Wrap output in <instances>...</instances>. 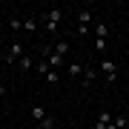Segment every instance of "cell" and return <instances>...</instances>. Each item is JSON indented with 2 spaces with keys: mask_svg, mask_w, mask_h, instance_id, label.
Segmentation results:
<instances>
[{
  "mask_svg": "<svg viewBox=\"0 0 129 129\" xmlns=\"http://www.w3.org/2000/svg\"><path fill=\"white\" fill-rule=\"evenodd\" d=\"M101 72L106 75V83H115V80H118V63H115V60L103 57V60H101Z\"/></svg>",
  "mask_w": 129,
  "mask_h": 129,
  "instance_id": "1",
  "label": "cell"
},
{
  "mask_svg": "<svg viewBox=\"0 0 129 129\" xmlns=\"http://www.w3.org/2000/svg\"><path fill=\"white\" fill-rule=\"evenodd\" d=\"M43 55H46V57H43V60H46V63H49V69H60V60H63V57H60L57 55V52L55 49H52V46H43Z\"/></svg>",
  "mask_w": 129,
  "mask_h": 129,
  "instance_id": "2",
  "label": "cell"
},
{
  "mask_svg": "<svg viewBox=\"0 0 129 129\" xmlns=\"http://www.w3.org/2000/svg\"><path fill=\"white\" fill-rule=\"evenodd\" d=\"M20 57H23V46H20V43H12V46H9V52H6V57H3V60H6V63L12 66L14 60H20Z\"/></svg>",
  "mask_w": 129,
  "mask_h": 129,
  "instance_id": "3",
  "label": "cell"
},
{
  "mask_svg": "<svg viewBox=\"0 0 129 129\" xmlns=\"http://www.w3.org/2000/svg\"><path fill=\"white\" fill-rule=\"evenodd\" d=\"M43 20H46V23H52V26H57L60 20H63V12H60V9H49L46 14H43Z\"/></svg>",
  "mask_w": 129,
  "mask_h": 129,
  "instance_id": "4",
  "label": "cell"
},
{
  "mask_svg": "<svg viewBox=\"0 0 129 129\" xmlns=\"http://www.w3.org/2000/svg\"><path fill=\"white\" fill-rule=\"evenodd\" d=\"M92 35L98 37V40H106V37H109V29H106V23H103V20H98V23L92 26Z\"/></svg>",
  "mask_w": 129,
  "mask_h": 129,
  "instance_id": "5",
  "label": "cell"
},
{
  "mask_svg": "<svg viewBox=\"0 0 129 129\" xmlns=\"http://www.w3.org/2000/svg\"><path fill=\"white\" fill-rule=\"evenodd\" d=\"M92 17H95L92 9H80V12H78V26H89V23H92Z\"/></svg>",
  "mask_w": 129,
  "mask_h": 129,
  "instance_id": "6",
  "label": "cell"
},
{
  "mask_svg": "<svg viewBox=\"0 0 129 129\" xmlns=\"http://www.w3.org/2000/svg\"><path fill=\"white\" fill-rule=\"evenodd\" d=\"M37 126H40V129H55V126H57V120L52 118V115H46V118L40 120V123H37Z\"/></svg>",
  "mask_w": 129,
  "mask_h": 129,
  "instance_id": "7",
  "label": "cell"
},
{
  "mask_svg": "<svg viewBox=\"0 0 129 129\" xmlns=\"http://www.w3.org/2000/svg\"><path fill=\"white\" fill-rule=\"evenodd\" d=\"M112 126H115V129H126V126H129V118H123V115L112 118Z\"/></svg>",
  "mask_w": 129,
  "mask_h": 129,
  "instance_id": "8",
  "label": "cell"
},
{
  "mask_svg": "<svg viewBox=\"0 0 129 129\" xmlns=\"http://www.w3.org/2000/svg\"><path fill=\"white\" fill-rule=\"evenodd\" d=\"M32 118L37 120V123H40V120L46 118V109H43V106H32Z\"/></svg>",
  "mask_w": 129,
  "mask_h": 129,
  "instance_id": "9",
  "label": "cell"
},
{
  "mask_svg": "<svg viewBox=\"0 0 129 129\" xmlns=\"http://www.w3.org/2000/svg\"><path fill=\"white\" fill-rule=\"evenodd\" d=\"M95 78H98V72H95V69H86V75H83V86H92Z\"/></svg>",
  "mask_w": 129,
  "mask_h": 129,
  "instance_id": "10",
  "label": "cell"
},
{
  "mask_svg": "<svg viewBox=\"0 0 129 129\" xmlns=\"http://www.w3.org/2000/svg\"><path fill=\"white\" fill-rule=\"evenodd\" d=\"M52 49H55V52H57V55H60V57H63V55H66V52H69V43H66V40H57V43H55V46H52Z\"/></svg>",
  "mask_w": 129,
  "mask_h": 129,
  "instance_id": "11",
  "label": "cell"
},
{
  "mask_svg": "<svg viewBox=\"0 0 129 129\" xmlns=\"http://www.w3.org/2000/svg\"><path fill=\"white\" fill-rule=\"evenodd\" d=\"M23 32H37V20L35 17H26L23 20Z\"/></svg>",
  "mask_w": 129,
  "mask_h": 129,
  "instance_id": "12",
  "label": "cell"
},
{
  "mask_svg": "<svg viewBox=\"0 0 129 129\" xmlns=\"http://www.w3.org/2000/svg\"><path fill=\"white\" fill-rule=\"evenodd\" d=\"M17 63H20V69H23V72H26V69H32V66H35V60H32V57H29V55H23V57H20V60H17Z\"/></svg>",
  "mask_w": 129,
  "mask_h": 129,
  "instance_id": "13",
  "label": "cell"
},
{
  "mask_svg": "<svg viewBox=\"0 0 129 129\" xmlns=\"http://www.w3.org/2000/svg\"><path fill=\"white\" fill-rule=\"evenodd\" d=\"M49 72H52V69H49V63H46V60H37V75H43V78H46Z\"/></svg>",
  "mask_w": 129,
  "mask_h": 129,
  "instance_id": "14",
  "label": "cell"
},
{
  "mask_svg": "<svg viewBox=\"0 0 129 129\" xmlns=\"http://www.w3.org/2000/svg\"><path fill=\"white\" fill-rule=\"evenodd\" d=\"M98 123H101V126H109L112 123V115H109V112H101V115H98Z\"/></svg>",
  "mask_w": 129,
  "mask_h": 129,
  "instance_id": "15",
  "label": "cell"
},
{
  "mask_svg": "<svg viewBox=\"0 0 129 129\" xmlns=\"http://www.w3.org/2000/svg\"><path fill=\"white\" fill-rule=\"evenodd\" d=\"M66 72H69L72 78H78V75L83 72V66H80V63H69V69H66Z\"/></svg>",
  "mask_w": 129,
  "mask_h": 129,
  "instance_id": "16",
  "label": "cell"
},
{
  "mask_svg": "<svg viewBox=\"0 0 129 129\" xmlns=\"http://www.w3.org/2000/svg\"><path fill=\"white\" fill-rule=\"evenodd\" d=\"M9 26L14 29V32H20V29H23V20H20V17H12V20H9Z\"/></svg>",
  "mask_w": 129,
  "mask_h": 129,
  "instance_id": "17",
  "label": "cell"
},
{
  "mask_svg": "<svg viewBox=\"0 0 129 129\" xmlns=\"http://www.w3.org/2000/svg\"><path fill=\"white\" fill-rule=\"evenodd\" d=\"M43 80H46V83H57V80H60V75H57L55 69H52V72H49V75H46V78H43Z\"/></svg>",
  "mask_w": 129,
  "mask_h": 129,
  "instance_id": "18",
  "label": "cell"
},
{
  "mask_svg": "<svg viewBox=\"0 0 129 129\" xmlns=\"http://www.w3.org/2000/svg\"><path fill=\"white\" fill-rule=\"evenodd\" d=\"M75 32H78L80 37H86V35H92V26H78V29H75Z\"/></svg>",
  "mask_w": 129,
  "mask_h": 129,
  "instance_id": "19",
  "label": "cell"
},
{
  "mask_svg": "<svg viewBox=\"0 0 129 129\" xmlns=\"http://www.w3.org/2000/svg\"><path fill=\"white\" fill-rule=\"evenodd\" d=\"M103 49H106V40H98V37H95V52H98V55H101Z\"/></svg>",
  "mask_w": 129,
  "mask_h": 129,
  "instance_id": "20",
  "label": "cell"
},
{
  "mask_svg": "<svg viewBox=\"0 0 129 129\" xmlns=\"http://www.w3.org/2000/svg\"><path fill=\"white\" fill-rule=\"evenodd\" d=\"M57 129H72V126H57Z\"/></svg>",
  "mask_w": 129,
  "mask_h": 129,
  "instance_id": "21",
  "label": "cell"
},
{
  "mask_svg": "<svg viewBox=\"0 0 129 129\" xmlns=\"http://www.w3.org/2000/svg\"><path fill=\"white\" fill-rule=\"evenodd\" d=\"M106 129H115V126H112V123H109V126H106Z\"/></svg>",
  "mask_w": 129,
  "mask_h": 129,
  "instance_id": "22",
  "label": "cell"
},
{
  "mask_svg": "<svg viewBox=\"0 0 129 129\" xmlns=\"http://www.w3.org/2000/svg\"><path fill=\"white\" fill-rule=\"evenodd\" d=\"M35 129H40V126H35Z\"/></svg>",
  "mask_w": 129,
  "mask_h": 129,
  "instance_id": "23",
  "label": "cell"
},
{
  "mask_svg": "<svg viewBox=\"0 0 129 129\" xmlns=\"http://www.w3.org/2000/svg\"><path fill=\"white\" fill-rule=\"evenodd\" d=\"M126 129H129V126H126Z\"/></svg>",
  "mask_w": 129,
  "mask_h": 129,
  "instance_id": "24",
  "label": "cell"
}]
</instances>
